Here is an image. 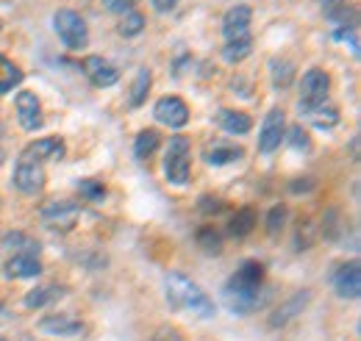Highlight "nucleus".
<instances>
[{
	"label": "nucleus",
	"instance_id": "14",
	"mask_svg": "<svg viewBox=\"0 0 361 341\" xmlns=\"http://www.w3.org/2000/svg\"><path fill=\"white\" fill-rule=\"evenodd\" d=\"M39 330L47 336H64V339H73V336H84L87 333V325L75 316H67V314H50L45 319H39Z\"/></svg>",
	"mask_w": 361,
	"mask_h": 341
},
{
	"label": "nucleus",
	"instance_id": "4",
	"mask_svg": "<svg viewBox=\"0 0 361 341\" xmlns=\"http://www.w3.org/2000/svg\"><path fill=\"white\" fill-rule=\"evenodd\" d=\"M53 28L67 50H84L90 44V28L87 20L73 8H59L53 14Z\"/></svg>",
	"mask_w": 361,
	"mask_h": 341
},
{
	"label": "nucleus",
	"instance_id": "18",
	"mask_svg": "<svg viewBox=\"0 0 361 341\" xmlns=\"http://www.w3.org/2000/svg\"><path fill=\"white\" fill-rule=\"evenodd\" d=\"M6 275L14 278V280H23V278H39L42 275V264L34 253H17L14 258L6 261Z\"/></svg>",
	"mask_w": 361,
	"mask_h": 341
},
{
	"label": "nucleus",
	"instance_id": "23",
	"mask_svg": "<svg viewBox=\"0 0 361 341\" xmlns=\"http://www.w3.org/2000/svg\"><path fill=\"white\" fill-rule=\"evenodd\" d=\"M300 114L306 120H312L317 128H334L339 123V111L331 103H322V106H314V108H300Z\"/></svg>",
	"mask_w": 361,
	"mask_h": 341
},
{
	"label": "nucleus",
	"instance_id": "9",
	"mask_svg": "<svg viewBox=\"0 0 361 341\" xmlns=\"http://www.w3.org/2000/svg\"><path fill=\"white\" fill-rule=\"evenodd\" d=\"M331 283H334L336 297L359 299V294H361V266H359V261L339 264V266H336V272H334V278H331Z\"/></svg>",
	"mask_w": 361,
	"mask_h": 341
},
{
	"label": "nucleus",
	"instance_id": "11",
	"mask_svg": "<svg viewBox=\"0 0 361 341\" xmlns=\"http://www.w3.org/2000/svg\"><path fill=\"white\" fill-rule=\"evenodd\" d=\"M42 219L50 228H61V230H70L81 213V206L75 200H50L42 206Z\"/></svg>",
	"mask_w": 361,
	"mask_h": 341
},
{
	"label": "nucleus",
	"instance_id": "31",
	"mask_svg": "<svg viewBox=\"0 0 361 341\" xmlns=\"http://www.w3.org/2000/svg\"><path fill=\"white\" fill-rule=\"evenodd\" d=\"M286 216H289V211H286V206H272L270 213H267V233L270 236H278L281 230H283V225H286Z\"/></svg>",
	"mask_w": 361,
	"mask_h": 341
},
{
	"label": "nucleus",
	"instance_id": "25",
	"mask_svg": "<svg viewBox=\"0 0 361 341\" xmlns=\"http://www.w3.org/2000/svg\"><path fill=\"white\" fill-rule=\"evenodd\" d=\"M270 78H272V86H275L278 92L289 89L292 81H295V67H292V61H286V58H272Z\"/></svg>",
	"mask_w": 361,
	"mask_h": 341
},
{
	"label": "nucleus",
	"instance_id": "7",
	"mask_svg": "<svg viewBox=\"0 0 361 341\" xmlns=\"http://www.w3.org/2000/svg\"><path fill=\"white\" fill-rule=\"evenodd\" d=\"M283 133H286V114L281 108H270L262 123V130H259V153L262 156L275 153L283 142Z\"/></svg>",
	"mask_w": 361,
	"mask_h": 341
},
{
	"label": "nucleus",
	"instance_id": "40",
	"mask_svg": "<svg viewBox=\"0 0 361 341\" xmlns=\"http://www.w3.org/2000/svg\"><path fill=\"white\" fill-rule=\"evenodd\" d=\"M6 319H8V314H6V305L0 302V322H6Z\"/></svg>",
	"mask_w": 361,
	"mask_h": 341
},
{
	"label": "nucleus",
	"instance_id": "2",
	"mask_svg": "<svg viewBox=\"0 0 361 341\" xmlns=\"http://www.w3.org/2000/svg\"><path fill=\"white\" fill-rule=\"evenodd\" d=\"M164 297H167L173 311L197 316V319H214V314H217L214 299L209 297L192 278H186L180 272H170L164 278Z\"/></svg>",
	"mask_w": 361,
	"mask_h": 341
},
{
	"label": "nucleus",
	"instance_id": "8",
	"mask_svg": "<svg viewBox=\"0 0 361 341\" xmlns=\"http://www.w3.org/2000/svg\"><path fill=\"white\" fill-rule=\"evenodd\" d=\"M153 117H156L161 125L178 130L189 123V106L180 100L178 94H164V97L156 100V106H153Z\"/></svg>",
	"mask_w": 361,
	"mask_h": 341
},
{
	"label": "nucleus",
	"instance_id": "13",
	"mask_svg": "<svg viewBox=\"0 0 361 341\" xmlns=\"http://www.w3.org/2000/svg\"><path fill=\"white\" fill-rule=\"evenodd\" d=\"M319 8L325 14V20L336 28V31H356V8L348 0H319Z\"/></svg>",
	"mask_w": 361,
	"mask_h": 341
},
{
	"label": "nucleus",
	"instance_id": "26",
	"mask_svg": "<svg viewBox=\"0 0 361 341\" xmlns=\"http://www.w3.org/2000/svg\"><path fill=\"white\" fill-rule=\"evenodd\" d=\"M23 84V70L0 53V94H8L14 86Z\"/></svg>",
	"mask_w": 361,
	"mask_h": 341
},
{
	"label": "nucleus",
	"instance_id": "3",
	"mask_svg": "<svg viewBox=\"0 0 361 341\" xmlns=\"http://www.w3.org/2000/svg\"><path fill=\"white\" fill-rule=\"evenodd\" d=\"M192 172V142L186 136H173L164 153V178L173 186H186Z\"/></svg>",
	"mask_w": 361,
	"mask_h": 341
},
{
	"label": "nucleus",
	"instance_id": "24",
	"mask_svg": "<svg viewBox=\"0 0 361 341\" xmlns=\"http://www.w3.org/2000/svg\"><path fill=\"white\" fill-rule=\"evenodd\" d=\"M256 222H259V213L253 211V209H239V211L231 216L228 233H231V236H236V239H245L247 233H253Z\"/></svg>",
	"mask_w": 361,
	"mask_h": 341
},
{
	"label": "nucleus",
	"instance_id": "36",
	"mask_svg": "<svg viewBox=\"0 0 361 341\" xmlns=\"http://www.w3.org/2000/svg\"><path fill=\"white\" fill-rule=\"evenodd\" d=\"M150 341H186V339H183V333H180L178 328L164 325V328H159V330L153 333V339Z\"/></svg>",
	"mask_w": 361,
	"mask_h": 341
},
{
	"label": "nucleus",
	"instance_id": "12",
	"mask_svg": "<svg viewBox=\"0 0 361 341\" xmlns=\"http://www.w3.org/2000/svg\"><path fill=\"white\" fill-rule=\"evenodd\" d=\"M250 23H253L250 6H245V3L231 6L226 11V17H223V37H226V42L250 37Z\"/></svg>",
	"mask_w": 361,
	"mask_h": 341
},
{
	"label": "nucleus",
	"instance_id": "1",
	"mask_svg": "<svg viewBox=\"0 0 361 341\" xmlns=\"http://www.w3.org/2000/svg\"><path fill=\"white\" fill-rule=\"evenodd\" d=\"M267 297L264 289V264L262 261H242L236 266V272L231 275L223 286V299H226L228 311L236 316H247L253 314Z\"/></svg>",
	"mask_w": 361,
	"mask_h": 341
},
{
	"label": "nucleus",
	"instance_id": "22",
	"mask_svg": "<svg viewBox=\"0 0 361 341\" xmlns=\"http://www.w3.org/2000/svg\"><path fill=\"white\" fill-rule=\"evenodd\" d=\"M161 147V133L156 128H145L136 133V142H134V156L139 161H147L156 150Z\"/></svg>",
	"mask_w": 361,
	"mask_h": 341
},
{
	"label": "nucleus",
	"instance_id": "39",
	"mask_svg": "<svg viewBox=\"0 0 361 341\" xmlns=\"http://www.w3.org/2000/svg\"><path fill=\"white\" fill-rule=\"evenodd\" d=\"M312 186H314L312 180H303V183H300V180H295L289 189H292V192H303V189H312Z\"/></svg>",
	"mask_w": 361,
	"mask_h": 341
},
{
	"label": "nucleus",
	"instance_id": "32",
	"mask_svg": "<svg viewBox=\"0 0 361 341\" xmlns=\"http://www.w3.org/2000/svg\"><path fill=\"white\" fill-rule=\"evenodd\" d=\"M78 189H81V194H84L87 200H92V203H103V200H106V186H103L100 180L87 178V180L78 183Z\"/></svg>",
	"mask_w": 361,
	"mask_h": 341
},
{
	"label": "nucleus",
	"instance_id": "20",
	"mask_svg": "<svg viewBox=\"0 0 361 341\" xmlns=\"http://www.w3.org/2000/svg\"><path fill=\"white\" fill-rule=\"evenodd\" d=\"M217 125L226 130V133H231V136H245V133L253 130V120H250V114H245V111L220 108V111H217Z\"/></svg>",
	"mask_w": 361,
	"mask_h": 341
},
{
	"label": "nucleus",
	"instance_id": "10",
	"mask_svg": "<svg viewBox=\"0 0 361 341\" xmlns=\"http://www.w3.org/2000/svg\"><path fill=\"white\" fill-rule=\"evenodd\" d=\"M14 108H17V120L25 130H39L45 125V114H42V103L34 92L23 89L14 100Z\"/></svg>",
	"mask_w": 361,
	"mask_h": 341
},
{
	"label": "nucleus",
	"instance_id": "37",
	"mask_svg": "<svg viewBox=\"0 0 361 341\" xmlns=\"http://www.w3.org/2000/svg\"><path fill=\"white\" fill-rule=\"evenodd\" d=\"M136 0H103V6L109 8V11H117V14H126V11H131L134 8Z\"/></svg>",
	"mask_w": 361,
	"mask_h": 341
},
{
	"label": "nucleus",
	"instance_id": "27",
	"mask_svg": "<svg viewBox=\"0 0 361 341\" xmlns=\"http://www.w3.org/2000/svg\"><path fill=\"white\" fill-rule=\"evenodd\" d=\"M150 84H153L150 70H139V73H136V78H134V84H131V92H128V106H131V108L145 106L147 92H150Z\"/></svg>",
	"mask_w": 361,
	"mask_h": 341
},
{
	"label": "nucleus",
	"instance_id": "38",
	"mask_svg": "<svg viewBox=\"0 0 361 341\" xmlns=\"http://www.w3.org/2000/svg\"><path fill=\"white\" fill-rule=\"evenodd\" d=\"M176 6H178V0H153V8L161 11V14H164V11H173Z\"/></svg>",
	"mask_w": 361,
	"mask_h": 341
},
{
	"label": "nucleus",
	"instance_id": "33",
	"mask_svg": "<svg viewBox=\"0 0 361 341\" xmlns=\"http://www.w3.org/2000/svg\"><path fill=\"white\" fill-rule=\"evenodd\" d=\"M283 139H286V142H289L295 150H309V147H312V139H309V133L300 128V125H295V128H286Z\"/></svg>",
	"mask_w": 361,
	"mask_h": 341
},
{
	"label": "nucleus",
	"instance_id": "35",
	"mask_svg": "<svg viewBox=\"0 0 361 341\" xmlns=\"http://www.w3.org/2000/svg\"><path fill=\"white\" fill-rule=\"evenodd\" d=\"M197 209H200L203 213H209V216H212V213H220V211H223V209H226V203H223L220 197L203 194V197H200V203H197Z\"/></svg>",
	"mask_w": 361,
	"mask_h": 341
},
{
	"label": "nucleus",
	"instance_id": "17",
	"mask_svg": "<svg viewBox=\"0 0 361 341\" xmlns=\"http://www.w3.org/2000/svg\"><path fill=\"white\" fill-rule=\"evenodd\" d=\"M23 153L31 156V159H37V161H61L67 156V144L59 136H45V139L31 142Z\"/></svg>",
	"mask_w": 361,
	"mask_h": 341
},
{
	"label": "nucleus",
	"instance_id": "29",
	"mask_svg": "<svg viewBox=\"0 0 361 341\" xmlns=\"http://www.w3.org/2000/svg\"><path fill=\"white\" fill-rule=\"evenodd\" d=\"M197 244H200V250H206V253H212V256L223 253V236H220L212 225H203V228L197 230Z\"/></svg>",
	"mask_w": 361,
	"mask_h": 341
},
{
	"label": "nucleus",
	"instance_id": "28",
	"mask_svg": "<svg viewBox=\"0 0 361 341\" xmlns=\"http://www.w3.org/2000/svg\"><path fill=\"white\" fill-rule=\"evenodd\" d=\"M250 53H253V37H245V39H231V42H226V47H223V58H226V61H231V64L245 61Z\"/></svg>",
	"mask_w": 361,
	"mask_h": 341
},
{
	"label": "nucleus",
	"instance_id": "19",
	"mask_svg": "<svg viewBox=\"0 0 361 341\" xmlns=\"http://www.w3.org/2000/svg\"><path fill=\"white\" fill-rule=\"evenodd\" d=\"M242 156H245V150H242L239 144H231V142H223V139H214V142H209V147H206V161H209L212 167L233 164V161H239Z\"/></svg>",
	"mask_w": 361,
	"mask_h": 341
},
{
	"label": "nucleus",
	"instance_id": "16",
	"mask_svg": "<svg viewBox=\"0 0 361 341\" xmlns=\"http://www.w3.org/2000/svg\"><path fill=\"white\" fill-rule=\"evenodd\" d=\"M309 302H312V292H309V289H303V292L292 294V297L278 308V311H272L270 328H283V325H289L292 319H298V316L306 311V305H309Z\"/></svg>",
	"mask_w": 361,
	"mask_h": 341
},
{
	"label": "nucleus",
	"instance_id": "21",
	"mask_svg": "<svg viewBox=\"0 0 361 341\" xmlns=\"http://www.w3.org/2000/svg\"><path fill=\"white\" fill-rule=\"evenodd\" d=\"M59 297H64V289H61V286H39V289H31L23 302H25V308H31V311H42L47 305H53Z\"/></svg>",
	"mask_w": 361,
	"mask_h": 341
},
{
	"label": "nucleus",
	"instance_id": "5",
	"mask_svg": "<svg viewBox=\"0 0 361 341\" xmlns=\"http://www.w3.org/2000/svg\"><path fill=\"white\" fill-rule=\"evenodd\" d=\"M328 94H331V75L319 67H312L300 78V108H314L328 103Z\"/></svg>",
	"mask_w": 361,
	"mask_h": 341
},
{
	"label": "nucleus",
	"instance_id": "30",
	"mask_svg": "<svg viewBox=\"0 0 361 341\" xmlns=\"http://www.w3.org/2000/svg\"><path fill=\"white\" fill-rule=\"evenodd\" d=\"M117 31L123 34V37H136V34H142L145 31V17L139 14V11H126L123 14V23L117 25Z\"/></svg>",
	"mask_w": 361,
	"mask_h": 341
},
{
	"label": "nucleus",
	"instance_id": "41",
	"mask_svg": "<svg viewBox=\"0 0 361 341\" xmlns=\"http://www.w3.org/2000/svg\"><path fill=\"white\" fill-rule=\"evenodd\" d=\"M0 341H8V339H3V336H0Z\"/></svg>",
	"mask_w": 361,
	"mask_h": 341
},
{
	"label": "nucleus",
	"instance_id": "6",
	"mask_svg": "<svg viewBox=\"0 0 361 341\" xmlns=\"http://www.w3.org/2000/svg\"><path fill=\"white\" fill-rule=\"evenodd\" d=\"M14 186L28 197L39 194L45 189V167H42V161H37V159L23 153L17 167H14Z\"/></svg>",
	"mask_w": 361,
	"mask_h": 341
},
{
	"label": "nucleus",
	"instance_id": "15",
	"mask_svg": "<svg viewBox=\"0 0 361 341\" xmlns=\"http://www.w3.org/2000/svg\"><path fill=\"white\" fill-rule=\"evenodd\" d=\"M81 67H84V73H87V78L92 81V86L106 89V86H114L120 81V70L111 61H106L103 56H87Z\"/></svg>",
	"mask_w": 361,
	"mask_h": 341
},
{
	"label": "nucleus",
	"instance_id": "34",
	"mask_svg": "<svg viewBox=\"0 0 361 341\" xmlns=\"http://www.w3.org/2000/svg\"><path fill=\"white\" fill-rule=\"evenodd\" d=\"M6 244H8V247H25V253H39V244L31 242V239L23 236V233H8V236H6Z\"/></svg>",
	"mask_w": 361,
	"mask_h": 341
}]
</instances>
